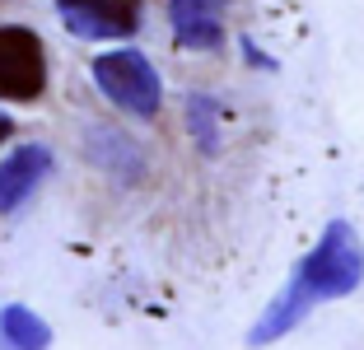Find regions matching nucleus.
I'll list each match as a JSON object with an SVG mask.
<instances>
[{"instance_id":"nucleus-1","label":"nucleus","mask_w":364,"mask_h":350,"mask_svg":"<svg viewBox=\"0 0 364 350\" xmlns=\"http://www.w3.org/2000/svg\"><path fill=\"white\" fill-rule=\"evenodd\" d=\"M360 280H364V243H360V233H355L346 220H332L327 233L318 238V248L299 262L294 280L280 290L276 304H271L267 313H262V322L252 327V346H267V341L285 336V332L294 327L313 304H322V299L355 295Z\"/></svg>"},{"instance_id":"nucleus-2","label":"nucleus","mask_w":364,"mask_h":350,"mask_svg":"<svg viewBox=\"0 0 364 350\" xmlns=\"http://www.w3.org/2000/svg\"><path fill=\"white\" fill-rule=\"evenodd\" d=\"M94 80H98V89H103L117 107H127V112H136V117H154L159 112V98H164L159 75H154V65L145 61L136 47H122V52L98 56L94 61Z\"/></svg>"},{"instance_id":"nucleus-3","label":"nucleus","mask_w":364,"mask_h":350,"mask_svg":"<svg viewBox=\"0 0 364 350\" xmlns=\"http://www.w3.org/2000/svg\"><path fill=\"white\" fill-rule=\"evenodd\" d=\"M43 85H47V56L38 33L5 23L0 28V98L28 103V98L43 94Z\"/></svg>"},{"instance_id":"nucleus-4","label":"nucleus","mask_w":364,"mask_h":350,"mask_svg":"<svg viewBox=\"0 0 364 350\" xmlns=\"http://www.w3.org/2000/svg\"><path fill=\"white\" fill-rule=\"evenodd\" d=\"M56 10L80 38H127L140 23V0H56Z\"/></svg>"},{"instance_id":"nucleus-5","label":"nucleus","mask_w":364,"mask_h":350,"mask_svg":"<svg viewBox=\"0 0 364 350\" xmlns=\"http://www.w3.org/2000/svg\"><path fill=\"white\" fill-rule=\"evenodd\" d=\"M47 169H52V154H47L43 145L14 149L10 159L0 164V215L19 211V206L33 196V187L47 178Z\"/></svg>"},{"instance_id":"nucleus-6","label":"nucleus","mask_w":364,"mask_h":350,"mask_svg":"<svg viewBox=\"0 0 364 350\" xmlns=\"http://www.w3.org/2000/svg\"><path fill=\"white\" fill-rule=\"evenodd\" d=\"M234 0H168V19L182 47H215Z\"/></svg>"},{"instance_id":"nucleus-7","label":"nucleus","mask_w":364,"mask_h":350,"mask_svg":"<svg viewBox=\"0 0 364 350\" xmlns=\"http://www.w3.org/2000/svg\"><path fill=\"white\" fill-rule=\"evenodd\" d=\"M47 341H52V332L38 313L19 304L0 313V350H47Z\"/></svg>"},{"instance_id":"nucleus-8","label":"nucleus","mask_w":364,"mask_h":350,"mask_svg":"<svg viewBox=\"0 0 364 350\" xmlns=\"http://www.w3.org/2000/svg\"><path fill=\"white\" fill-rule=\"evenodd\" d=\"M192 131L201 140V149H215V107L210 98H192Z\"/></svg>"},{"instance_id":"nucleus-9","label":"nucleus","mask_w":364,"mask_h":350,"mask_svg":"<svg viewBox=\"0 0 364 350\" xmlns=\"http://www.w3.org/2000/svg\"><path fill=\"white\" fill-rule=\"evenodd\" d=\"M5 136H10V122H5V117H0V140H5Z\"/></svg>"}]
</instances>
